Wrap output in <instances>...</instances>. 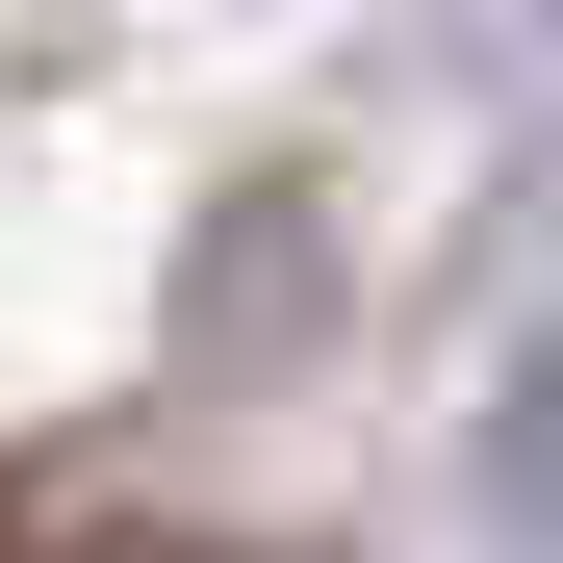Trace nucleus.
I'll return each mask as SVG.
<instances>
[{"mask_svg": "<svg viewBox=\"0 0 563 563\" xmlns=\"http://www.w3.org/2000/svg\"><path fill=\"white\" fill-rule=\"evenodd\" d=\"M0 563H256L206 512H129V487H0Z\"/></svg>", "mask_w": 563, "mask_h": 563, "instance_id": "1", "label": "nucleus"}]
</instances>
